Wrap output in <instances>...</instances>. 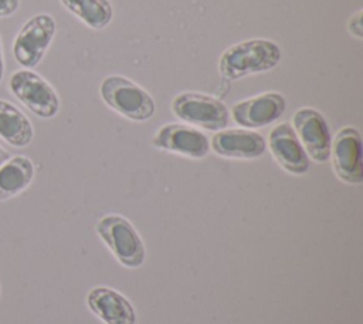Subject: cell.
<instances>
[{"instance_id": "1", "label": "cell", "mask_w": 363, "mask_h": 324, "mask_svg": "<svg viewBox=\"0 0 363 324\" xmlns=\"http://www.w3.org/2000/svg\"><path fill=\"white\" fill-rule=\"evenodd\" d=\"M282 53L275 41L251 38L230 45L218 58V72L227 80H240L272 70L281 61Z\"/></svg>"}, {"instance_id": "16", "label": "cell", "mask_w": 363, "mask_h": 324, "mask_svg": "<svg viewBox=\"0 0 363 324\" xmlns=\"http://www.w3.org/2000/svg\"><path fill=\"white\" fill-rule=\"evenodd\" d=\"M61 4L94 30L105 28L113 17L109 0H60Z\"/></svg>"}, {"instance_id": "11", "label": "cell", "mask_w": 363, "mask_h": 324, "mask_svg": "<svg viewBox=\"0 0 363 324\" xmlns=\"http://www.w3.org/2000/svg\"><path fill=\"white\" fill-rule=\"evenodd\" d=\"M269 151L277 163L292 175H303L309 169V158L289 122L278 124L268 136Z\"/></svg>"}, {"instance_id": "17", "label": "cell", "mask_w": 363, "mask_h": 324, "mask_svg": "<svg viewBox=\"0 0 363 324\" xmlns=\"http://www.w3.org/2000/svg\"><path fill=\"white\" fill-rule=\"evenodd\" d=\"M363 11L362 10H357L350 18H349V21H347V31L353 36V37H356V38H359V40H362L363 38Z\"/></svg>"}, {"instance_id": "14", "label": "cell", "mask_w": 363, "mask_h": 324, "mask_svg": "<svg viewBox=\"0 0 363 324\" xmlns=\"http://www.w3.org/2000/svg\"><path fill=\"white\" fill-rule=\"evenodd\" d=\"M34 136L31 121L11 102L0 98V138L16 148L27 146Z\"/></svg>"}, {"instance_id": "19", "label": "cell", "mask_w": 363, "mask_h": 324, "mask_svg": "<svg viewBox=\"0 0 363 324\" xmlns=\"http://www.w3.org/2000/svg\"><path fill=\"white\" fill-rule=\"evenodd\" d=\"M4 74V57H3V45H1V37H0V81Z\"/></svg>"}, {"instance_id": "4", "label": "cell", "mask_w": 363, "mask_h": 324, "mask_svg": "<svg viewBox=\"0 0 363 324\" xmlns=\"http://www.w3.org/2000/svg\"><path fill=\"white\" fill-rule=\"evenodd\" d=\"M9 90L40 118H52L60 111V97L54 87L30 68L14 71L9 78Z\"/></svg>"}, {"instance_id": "8", "label": "cell", "mask_w": 363, "mask_h": 324, "mask_svg": "<svg viewBox=\"0 0 363 324\" xmlns=\"http://www.w3.org/2000/svg\"><path fill=\"white\" fill-rule=\"evenodd\" d=\"M292 122L306 155L316 162L329 161L332 136L323 115L315 108L303 107L294 114Z\"/></svg>"}, {"instance_id": "5", "label": "cell", "mask_w": 363, "mask_h": 324, "mask_svg": "<svg viewBox=\"0 0 363 324\" xmlns=\"http://www.w3.org/2000/svg\"><path fill=\"white\" fill-rule=\"evenodd\" d=\"M172 111L179 119L207 131H221L228 124V109L224 102L203 92L177 94L172 101Z\"/></svg>"}, {"instance_id": "15", "label": "cell", "mask_w": 363, "mask_h": 324, "mask_svg": "<svg viewBox=\"0 0 363 324\" xmlns=\"http://www.w3.org/2000/svg\"><path fill=\"white\" fill-rule=\"evenodd\" d=\"M34 163L24 155L9 158L0 165V202L23 192L34 179Z\"/></svg>"}, {"instance_id": "18", "label": "cell", "mask_w": 363, "mask_h": 324, "mask_svg": "<svg viewBox=\"0 0 363 324\" xmlns=\"http://www.w3.org/2000/svg\"><path fill=\"white\" fill-rule=\"evenodd\" d=\"M20 7V0H0V18L13 16Z\"/></svg>"}, {"instance_id": "3", "label": "cell", "mask_w": 363, "mask_h": 324, "mask_svg": "<svg viewBox=\"0 0 363 324\" xmlns=\"http://www.w3.org/2000/svg\"><path fill=\"white\" fill-rule=\"evenodd\" d=\"M96 232L122 266L136 269L143 264L146 259L143 240L128 219L121 215H106L98 220Z\"/></svg>"}, {"instance_id": "9", "label": "cell", "mask_w": 363, "mask_h": 324, "mask_svg": "<svg viewBox=\"0 0 363 324\" xmlns=\"http://www.w3.org/2000/svg\"><path fill=\"white\" fill-rule=\"evenodd\" d=\"M285 108V97L281 92L268 91L234 104L231 114L238 125L251 129L275 122L281 118Z\"/></svg>"}, {"instance_id": "13", "label": "cell", "mask_w": 363, "mask_h": 324, "mask_svg": "<svg viewBox=\"0 0 363 324\" xmlns=\"http://www.w3.org/2000/svg\"><path fill=\"white\" fill-rule=\"evenodd\" d=\"M88 307L105 324H135L136 314L129 300L109 287H95L86 297Z\"/></svg>"}, {"instance_id": "10", "label": "cell", "mask_w": 363, "mask_h": 324, "mask_svg": "<svg viewBox=\"0 0 363 324\" xmlns=\"http://www.w3.org/2000/svg\"><path fill=\"white\" fill-rule=\"evenodd\" d=\"M153 146L193 159L204 158L210 151L208 138L199 129L184 124H166L152 139Z\"/></svg>"}, {"instance_id": "6", "label": "cell", "mask_w": 363, "mask_h": 324, "mask_svg": "<svg viewBox=\"0 0 363 324\" xmlns=\"http://www.w3.org/2000/svg\"><path fill=\"white\" fill-rule=\"evenodd\" d=\"M55 33L57 24L51 14L40 13L30 17L13 41L16 61L26 68L35 67L43 60Z\"/></svg>"}, {"instance_id": "2", "label": "cell", "mask_w": 363, "mask_h": 324, "mask_svg": "<svg viewBox=\"0 0 363 324\" xmlns=\"http://www.w3.org/2000/svg\"><path fill=\"white\" fill-rule=\"evenodd\" d=\"M102 101L122 117L143 122L153 117L156 105L152 95L123 75H108L99 85Z\"/></svg>"}, {"instance_id": "7", "label": "cell", "mask_w": 363, "mask_h": 324, "mask_svg": "<svg viewBox=\"0 0 363 324\" xmlns=\"http://www.w3.org/2000/svg\"><path fill=\"white\" fill-rule=\"evenodd\" d=\"M330 159L336 176L349 185L363 182L362 138L354 126H345L337 131L330 146Z\"/></svg>"}, {"instance_id": "12", "label": "cell", "mask_w": 363, "mask_h": 324, "mask_svg": "<svg viewBox=\"0 0 363 324\" xmlns=\"http://www.w3.org/2000/svg\"><path fill=\"white\" fill-rule=\"evenodd\" d=\"M210 146L217 155L224 158L255 159L265 152L267 142L264 136L255 131L231 128L216 132Z\"/></svg>"}, {"instance_id": "20", "label": "cell", "mask_w": 363, "mask_h": 324, "mask_svg": "<svg viewBox=\"0 0 363 324\" xmlns=\"http://www.w3.org/2000/svg\"><path fill=\"white\" fill-rule=\"evenodd\" d=\"M9 158H10V153H9L4 148H1V146H0V165H1V163H4Z\"/></svg>"}]
</instances>
